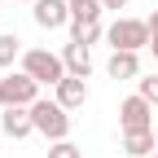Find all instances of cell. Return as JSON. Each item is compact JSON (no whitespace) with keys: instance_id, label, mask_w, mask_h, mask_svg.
I'll return each mask as SVG.
<instances>
[{"instance_id":"obj_1","label":"cell","mask_w":158,"mask_h":158,"mask_svg":"<svg viewBox=\"0 0 158 158\" xmlns=\"http://www.w3.org/2000/svg\"><path fill=\"white\" fill-rule=\"evenodd\" d=\"M31 123H35V132L44 136L48 145H53V141H66V136H70V110H66L62 101L40 97V101L31 106Z\"/></svg>"},{"instance_id":"obj_2","label":"cell","mask_w":158,"mask_h":158,"mask_svg":"<svg viewBox=\"0 0 158 158\" xmlns=\"http://www.w3.org/2000/svg\"><path fill=\"white\" fill-rule=\"evenodd\" d=\"M22 70L35 79V84L40 88H57V84H62V79H66V62H62V53H48V48H27L22 53Z\"/></svg>"},{"instance_id":"obj_3","label":"cell","mask_w":158,"mask_h":158,"mask_svg":"<svg viewBox=\"0 0 158 158\" xmlns=\"http://www.w3.org/2000/svg\"><path fill=\"white\" fill-rule=\"evenodd\" d=\"M106 40H110V48L141 53V48H149V22H141V18H114L106 27Z\"/></svg>"},{"instance_id":"obj_4","label":"cell","mask_w":158,"mask_h":158,"mask_svg":"<svg viewBox=\"0 0 158 158\" xmlns=\"http://www.w3.org/2000/svg\"><path fill=\"white\" fill-rule=\"evenodd\" d=\"M40 101V84L27 75V70H9V75H0V110H9V106H35Z\"/></svg>"},{"instance_id":"obj_5","label":"cell","mask_w":158,"mask_h":158,"mask_svg":"<svg viewBox=\"0 0 158 158\" xmlns=\"http://www.w3.org/2000/svg\"><path fill=\"white\" fill-rule=\"evenodd\" d=\"M118 127L123 132H154V106L141 92L127 97V101H118Z\"/></svg>"},{"instance_id":"obj_6","label":"cell","mask_w":158,"mask_h":158,"mask_svg":"<svg viewBox=\"0 0 158 158\" xmlns=\"http://www.w3.org/2000/svg\"><path fill=\"white\" fill-rule=\"evenodd\" d=\"M35 27L40 31H57V27H70V0H35Z\"/></svg>"},{"instance_id":"obj_7","label":"cell","mask_w":158,"mask_h":158,"mask_svg":"<svg viewBox=\"0 0 158 158\" xmlns=\"http://www.w3.org/2000/svg\"><path fill=\"white\" fill-rule=\"evenodd\" d=\"M0 132L9 136V141H27V136L35 132L31 110H27V106H9V110H0Z\"/></svg>"},{"instance_id":"obj_8","label":"cell","mask_w":158,"mask_h":158,"mask_svg":"<svg viewBox=\"0 0 158 158\" xmlns=\"http://www.w3.org/2000/svg\"><path fill=\"white\" fill-rule=\"evenodd\" d=\"M53 101H62L66 110H79L88 101V79H79V75H66L62 84L53 88Z\"/></svg>"},{"instance_id":"obj_9","label":"cell","mask_w":158,"mask_h":158,"mask_svg":"<svg viewBox=\"0 0 158 158\" xmlns=\"http://www.w3.org/2000/svg\"><path fill=\"white\" fill-rule=\"evenodd\" d=\"M62 62H66V75L88 79V75H92V48H88V44H75V40H70V44L62 48Z\"/></svg>"},{"instance_id":"obj_10","label":"cell","mask_w":158,"mask_h":158,"mask_svg":"<svg viewBox=\"0 0 158 158\" xmlns=\"http://www.w3.org/2000/svg\"><path fill=\"white\" fill-rule=\"evenodd\" d=\"M106 75H110V79H136V75H141V53H123V48H114L110 62H106Z\"/></svg>"},{"instance_id":"obj_11","label":"cell","mask_w":158,"mask_h":158,"mask_svg":"<svg viewBox=\"0 0 158 158\" xmlns=\"http://www.w3.org/2000/svg\"><path fill=\"white\" fill-rule=\"evenodd\" d=\"M123 154H132V158L158 154V136L154 132H123Z\"/></svg>"},{"instance_id":"obj_12","label":"cell","mask_w":158,"mask_h":158,"mask_svg":"<svg viewBox=\"0 0 158 158\" xmlns=\"http://www.w3.org/2000/svg\"><path fill=\"white\" fill-rule=\"evenodd\" d=\"M22 40H18L13 31H5V35H0V70H13V62H22Z\"/></svg>"},{"instance_id":"obj_13","label":"cell","mask_w":158,"mask_h":158,"mask_svg":"<svg viewBox=\"0 0 158 158\" xmlns=\"http://www.w3.org/2000/svg\"><path fill=\"white\" fill-rule=\"evenodd\" d=\"M48 158H84V149L66 136V141H53V145H48Z\"/></svg>"},{"instance_id":"obj_14","label":"cell","mask_w":158,"mask_h":158,"mask_svg":"<svg viewBox=\"0 0 158 158\" xmlns=\"http://www.w3.org/2000/svg\"><path fill=\"white\" fill-rule=\"evenodd\" d=\"M136 92H141L149 106H158V70H154V75H145V79H136Z\"/></svg>"},{"instance_id":"obj_15","label":"cell","mask_w":158,"mask_h":158,"mask_svg":"<svg viewBox=\"0 0 158 158\" xmlns=\"http://www.w3.org/2000/svg\"><path fill=\"white\" fill-rule=\"evenodd\" d=\"M149 22V44H158V9H154V18H145Z\"/></svg>"},{"instance_id":"obj_16","label":"cell","mask_w":158,"mask_h":158,"mask_svg":"<svg viewBox=\"0 0 158 158\" xmlns=\"http://www.w3.org/2000/svg\"><path fill=\"white\" fill-rule=\"evenodd\" d=\"M101 5H106V9H114V13H118V9H127V0H101Z\"/></svg>"},{"instance_id":"obj_17","label":"cell","mask_w":158,"mask_h":158,"mask_svg":"<svg viewBox=\"0 0 158 158\" xmlns=\"http://www.w3.org/2000/svg\"><path fill=\"white\" fill-rule=\"evenodd\" d=\"M79 5H92V0H70V9H79Z\"/></svg>"},{"instance_id":"obj_18","label":"cell","mask_w":158,"mask_h":158,"mask_svg":"<svg viewBox=\"0 0 158 158\" xmlns=\"http://www.w3.org/2000/svg\"><path fill=\"white\" fill-rule=\"evenodd\" d=\"M9 5H35V0H9Z\"/></svg>"},{"instance_id":"obj_19","label":"cell","mask_w":158,"mask_h":158,"mask_svg":"<svg viewBox=\"0 0 158 158\" xmlns=\"http://www.w3.org/2000/svg\"><path fill=\"white\" fill-rule=\"evenodd\" d=\"M149 48H154V62H158V44H149Z\"/></svg>"},{"instance_id":"obj_20","label":"cell","mask_w":158,"mask_h":158,"mask_svg":"<svg viewBox=\"0 0 158 158\" xmlns=\"http://www.w3.org/2000/svg\"><path fill=\"white\" fill-rule=\"evenodd\" d=\"M5 5H9V0H0V9H5Z\"/></svg>"},{"instance_id":"obj_21","label":"cell","mask_w":158,"mask_h":158,"mask_svg":"<svg viewBox=\"0 0 158 158\" xmlns=\"http://www.w3.org/2000/svg\"><path fill=\"white\" fill-rule=\"evenodd\" d=\"M149 158H158V154H149Z\"/></svg>"},{"instance_id":"obj_22","label":"cell","mask_w":158,"mask_h":158,"mask_svg":"<svg viewBox=\"0 0 158 158\" xmlns=\"http://www.w3.org/2000/svg\"><path fill=\"white\" fill-rule=\"evenodd\" d=\"M154 136H158V127H154Z\"/></svg>"}]
</instances>
